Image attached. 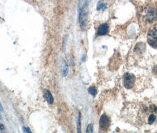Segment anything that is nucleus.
Returning a JSON list of instances; mask_svg holds the SVG:
<instances>
[{"label":"nucleus","instance_id":"6","mask_svg":"<svg viewBox=\"0 0 157 133\" xmlns=\"http://www.w3.org/2000/svg\"><path fill=\"white\" fill-rule=\"evenodd\" d=\"M109 26L107 23H103L100 24L98 29V34L99 36H104L108 33Z\"/></svg>","mask_w":157,"mask_h":133},{"label":"nucleus","instance_id":"19","mask_svg":"<svg viewBox=\"0 0 157 133\" xmlns=\"http://www.w3.org/2000/svg\"><path fill=\"white\" fill-rule=\"evenodd\" d=\"M0 119L1 120L2 119V116H1V112H0Z\"/></svg>","mask_w":157,"mask_h":133},{"label":"nucleus","instance_id":"5","mask_svg":"<svg viewBox=\"0 0 157 133\" xmlns=\"http://www.w3.org/2000/svg\"><path fill=\"white\" fill-rule=\"evenodd\" d=\"M157 17V11L154 8H149L148 10L147 13L146 15V20L148 22L152 23L153 22Z\"/></svg>","mask_w":157,"mask_h":133},{"label":"nucleus","instance_id":"18","mask_svg":"<svg viewBox=\"0 0 157 133\" xmlns=\"http://www.w3.org/2000/svg\"><path fill=\"white\" fill-rule=\"evenodd\" d=\"M28 128V132H29V133H32V132H31V130L30 129V128Z\"/></svg>","mask_w":157,"mask_h":133},{"label":"nucleus","instance_id":"7","mask_svg":"<svg viewBox=\"0 0 157 133\" xmlns=\"http://www.w3.org/2000/svg\"><path fill=\"white\" fill-rule=\"evenodd\" d=\"M43 96L49 104H53L54 103V98L48 89H44Z\"/></svg>","mask_w":157,"mask_h":133},{"label":"nucleus","instance_id":"11","mask_svg":"<svg viewBox=\"0 0 157 133\" xmlns=\"http://www.w3.org/2000/svg\"><path fill=\"white\" fill-rule=\"evenodd\" d=\"M155 120H156V116L155 115V114H151L149 115L148 118V123L149 125L152 124L155 122Z\"/></svg>","mask_w":157,"mask_h":133},{"label":"nucleus","instance_id":"10","mask_svg":"<svg viewBox=\"0 0 157 133\" xmlns=\"http://www.w3.org/2000/svg\"><path fill=\"white\" fill-rule=\"evenodd\" d=\"M107 8V5L102 1H99L97 5V10H105Z\"/></svg>","mask_w":157,"mask_h":133},{"label":"nucleus","instance_id":"17","mask_svg":"<svg viewBox=\"0 0 157 133\" xmlns=\"http://www.w3.org/2000/svg\"><path fill=\"white\" fill-rule=\"evenodd\" d=\"M0 110H1V111H3V108H2V105H1V102H0Z\"/></svg>","mask_w":157,"mask_h":133},{"label":"nucleus","instance_id":"13","mask_svg":"<svg viewBox=\"0 0 157 133\" xmlns=\"http://www.w3.org/2000/svg\"><path fill=\"white\" fill-rule=\"evenodd\" d=\"M86 133H93V125L92 124H89L88 125Z\"/></svg>","mask_w":157,"mask_h":133},{"label":"nucleus","instance_id":"14","mask_svg":"<svg viewBox=\"0 0 157 133\" xmlns=\"http://www.w3.org/2000/svg\"><path fill=\"white\" fill-rule=\"evenodd\" d=\"M23 132L24 133H29L28 132V128H26V127H23Z\"/></svg>","mask_w":157,"mask_h":133},{"label":"nucleus","instance_id":"12","mask_svg":"<svg viewBox=\"0 0 157 133\" xmlns=\"http://www.w3.org/2000/svg\"><path fill=\"white\" fill-rule=\"evenodd\" d=\"M88 91L89 94L93 96H95L97 93V89L95 86H90V88H89Z\"/></svg>","mask_w":157,"mask_h":133},{"label":"nucleus","instance_id":"4","mask_svg":"<svg viewBox=\"0 0 157 133\" xmlns=\"http://www.w3.org/2000/svg\"><path fill=\"white\" fill-rule=\"evenodd\" d=\"M110 121L109 117L105 114H103L99 120L100 128L102 130H107L110 125Z\"/></svg>","mask_w":157,"mask_h":133},{"label":"nucleus","instance_id":"2","mask_svg":"<svg viewBox=\"0 0 157 133\" xmlns=\"http://www.w3.org/2000/svg\"><path fill=\"white\" fill-rule=\"evenodd\" d=\"M147 41L152 48H157V24L152 26L148 32Z\"/></svg>","mask_w":157,"mask_h":133},{"label":"nucleus","instance_id":"9","mask_svg":"<svg viewBox=\"0 0 157 133\" xmlns=\"http://www.w3.org/2000/svg\"><path fill=\"white\" fill-rule=\"evenodd\" d=\"M81 115L79 113L78 115V118L77 120V131L78 133H82V129H81Z\"/></svg>","mask_w":157,"mask_h":133},{"label":"nucleus","instance_id":"8","mask_svg":"<svg viewBox=\"0 0 157 133\" xmlns=\"http://www.w3.org/2000/svg\"><path fill=\"white\" fill-rule=\"evenodd\" d=\"M61 70H62V75L64 77H66L69 74V66L67 62L65 60L63 61L61 65Z\"/></svg>","mask_w":157,"mask_h":133},{"label":"nucleus","instance_id":"3","mask_svg":"<svg viewBox=\"0 0 157 133\" xmlns=\"http://www.w3.org/2000/svg\"><path fill=\"white\" fill-rule=\"evenodd\" d=\"M135 76L133 74L126 73L124 74L123 77V84L127 89H131L135 84Z\"/></svg>","mask_w":157,"mask_h":133},{"label":"nucleus","instance_id":"16","mask_svg":"<svg viewBox=\"0 0 157 133\" xmlns=\"http://www.w3.org/2000/svg\"><path fill=\"white\" fill-rule=\"evenodd\" d=\"M4 125L2 123H0V129H1V130H4Z\"/></svg>","mask_w":157,"mask_h":133},{"label":"nucleus","instance_id":"15","mask_svg":"<svg viewBox=\"0 0 157 133\" xmlns=\"http://www.w3.org/2000/svg\"><path fill=\"white\" fill-rule=\"evenodd\" d=\"M153 72L154 73H157V66H155L153 67Z\"/></svg>","mask_w":157,"mask_h":133},{"label":"nucleus","instance_id":"1","mask_svg":"<svg viewBox=\"0 0 157 133\" xmlns=\"http://www.w3.org/2000/svg\"><path fill=\"white\" fill-rule=\"evenodd\" d=\"M87 3L88 2L86 1L79 2L81 5H79L78 20L80 27L82 29H85L88 25V11L87 10Z\"/></svg>","mask_w":157,"mask_h":133}]
</instances>
